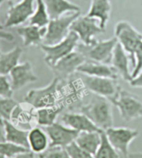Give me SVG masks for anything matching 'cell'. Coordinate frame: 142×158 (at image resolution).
Listing matches in <instances>:
<instances>
[{
    "mask_svg": "<svg viewBox=\"0 0 142 158\" xmlns=\"http://www.w3.org/2000/svg\"><path fill=\"white\" fill-rule=\"evenodd\" d=\"M85 114L95 125L102 131L113 127V115L109 99L94 94L87 103L81 107Z\"/></svg>",
    "mask_w": 142,
    "mask_h": 158,
    "instance_id": "1",
    "label": "cell"
},
{
    "mask_svg": "<svg viewBox=\"0 0 142 158\" xmlns=\"http://www.w3.org/2000/svg\"><path fill=\"white\" fill-rule=\"evenodd\" d=\"M60 79L55 77L52 82L46 87L29 91L23 100L35 109L56 106L58 104L60 98Z\"/></svg>",
    "mask_w": 142,
    "mask_h": 158,
    "instance_id": "2",
    "label": "cell"
},
{
    "mask_svg": "<svg viewBox=\"0 0 142 158\" xmlns=\"http://www.w3.org/2000/svg\"><path fill=\"white\" fill-rule=\"evenodd\" d=\"M120 112L125 122H131L142 117V99L120 87L117 93L109 99Z\"/></svg>",
    "mask_w": 142,
    "mask_h": 158,
    "instance_id": "3",
    "label": "cell"
},
{
    "mask_svg": "<svg viewBox=\"0 0 142 158\" xmlns=\"http://www.w3.org/2000/svg\"><path fill=\"white\" fill-rule=\"evenodd\" d=\"M115 37L128 54L133 70L136 67L135 52L142 42V33L127 21H120L115 26Z\"/></svg>",
    "mask_w": 142,
    "mask_h": 158,
    "instance_id": "4",
    "label": "cell"
},
{
    "mask_svg": "<svg viewBox=\"0 0 142 158\" xmlns=\"http://www.w3.org/2000/svg\"><path fill=\"white\" fill-rule=\"evenodd\" d=\"M79 41L77 33L73 31H70L67 36L58 44L53 45L43 44L39 47L45 54V63L51 68L63 57L76 50Z\"/></svg>",
    "mask_w": 142,
    "mask_h": 158,
    "instance_id": "5",
    "label": "cell"
},
{
    "mask_svg": "<svg viewBox=\"0 0 142 158\" xmlns=\"http://www.w3.org/2000/svg\"><path fill=\"white\" fill-rule=\"evenodd\" d=\"M118 41L115 36L109 39L96 41L93 45H85L83 44H78L77 50L82 52L87 60L97 62V63L111 64L112 55Z\"/></svg>",
    "mask_w": 142,
    "mask_h": 158,
    "instance_id": "6",
    "label": "cell"
},
{
    "mask_svg": "<svg viewBox=\"0 0 142 158\" xmlns=\"http://www.w3.org/2000/svg\"><path fill=\"white\" fill-rule=\"evenodd\" d=\"M81 15L80 12L69 13L58 19H50L47 26L43 44L53 45L63 40L70 32L71 23Z\"/></svg>",
    "mask_w": 142,
    "mask_h": 158,
    "instance_id": "7",
    "label": "cell"
},
{
    "mask_svg": "<svg viewBox=\"0 0 142 158\" xmlns=\"http://www.w3.org/2000/svg\"><path fill=\"white\" fill-rule=\"evenodd\" d=\"M70 31H73L77 33L79 40L85 45H93L96 44L95 36L105 33L104 29L100 26V22L97 19L87 16L80 15L70 27Z\"/></svg>",
    "mask_w": 142,
    "mask_h": 158,
    "instance_id": "8",
    "label": "cell"
},
{
    "mask_svg": "<svg viewBox=\"0 0 142 158\" xmlns=\"http://www.w3.org/2000/svg\"><path fill=\"white\" fill-rule=\"evenodd\" d=\"M80 77L85 89L90 93L111 99L117 93L120 88L116 79L99 77L81 74Z\"/></svg>",
    "mask_w": 142,
    "mask_h": 158,
    "instance_id": "9",
    "label": "cell"
},
{
    "mask_svg": "<svg viewBox=\"0 0 142 158\" xmlns=\"http://www.w3.org/2000/svg\"><path fill=\"white\" fill-rule=\"evenodd\" d=\"M105 131L106 136L112 146L120 155H129V147L133 140L139 136V131L127 127H112Z\"/></svg>",
    "mask_w": 142,
    "mask_h": 158,
    "instance_id": "10",
    "label": "cell"
},
{
    "mask_svg": "<svg viewBox=\"0 0 142 158\" xmlns=\"http://www.w3.org/2000/svg\"><path fill=\"white\" fill-rule=\"evenodd\" d=\"M49 137V147H59L66 148L75 142L79 131L69 127L61 123H54L52 125L43 127Z\"/></svg>",
    "mask_w": 142,
    "mask_h": 158,
    "instance_id": "11",
    "label": "cell"
},
{
    "mask_svg": "<svg viewBox=\"0 0 142 158\" xmlns=\"http://www.w3.org/2000/svg\"><path fill=\"white\" fill-rule=\"evenodd\" d=\"M87 60L82 52L77 51V49L69 53L58 63L51 67L56 77L62 80H67L69 77L75 73H77V68Z\"/></svg>",
    "mask_w": 142,
    "mask_h": 158,
    "instance_id": "12",
    "label": "cell"
},
{
    "mask_svg": "<svg viewBox=\"0 0 142 158\" xmlns=\"http://www.w3.org/2000/svg\"><path fill=\"white\" fill-rule=\"evenodd\" d=\"M34 2L35 0H21L10 6L4 27H17L29 20L34 12Z\"/></svg>",
    "mask_w": 142,
    "mask_h": 158,
    "instance_id": "13",
    "label": "cell"
},
{
    "mask_svg": "<svg viewBox=\"0 0 142 158\" xmlns=\"http://www.w3.org/2000/svg\"><path fill=\"white\" fill-rule=\"evenodd\" d=\"M11 78V85L13 90L18 91L26 85L38 81L33 69V66L29 62L18 63L9 73Z\"/></svg>",
    "mask_w": 142,
    "mask_h": 158,
    "instance_id": "14",
    "label": "cell"
},
{
    "mask_svg": "<svg viewBox=\"0 0 142 158\" xmlns=\"http://www.w3.org/2000/svg\"><path fill=\"white\" fill-rule=\"evenodd\" d=\"M61 123L79 132L102 131L101 129H99L86 115L82 112L64 113L61 116Z\"/></svg>",
    "mask_w": 142,
    "mask_h": 158,
    "instance_id": "15",
    "label": "cell"
},
{
    "mask_svg": "<svg viewBox=\"0 0 142 158\" xmlns=\"http://www.w3.org/2000/svg\"><path fill=\"white\" fill-rule=\"evenodd\" d=\"M77 73L87 76L107 77V78L116 79V80L118 77L117 73L111 64H105V63H97L90 60L85 61L77 68Z\"/></svg>",
    "mask_w": 142,
    "mask_h": 158,
    "instance_id": "16",
    "label": "cell"
},
{
    "mask_svg": "<svg viewBox=\"0 0 142 158\" xmlns=\"http://www.w3.org/2000/svg\"><path fill=\"white\" fill-rule=\"evenodd\" d=\"M129 58L128 54L123 49L119 43L116 45L113 55H112L111 65L114 68L118 76L120 75L125 81L130 82L132 80V75L129 68Z\"/></svg>",
    "mask_w": 142,
    "mask_h": 158,
    "instance_id": "17",
    "label": "cell"
},
{
    "mask_svg": "<svg viewBox=\"0 0 142 158\" xmlns=\"http://www.w3.org/2000/svg\"><path fill=\"white\" fill-rule=\"evenodd\" d=\"M47 27H40L35 25H27L17 28V33L22 38L25 47L40 46L43 44Z\"/></svg>",
    "mask_w": 142,
    "mask_h": 158,
    "instance_id": "18",
    "label": "cell"
},
{
    "mask_svg": "<svg viewBox=\"0 0 142 158\" xmlns=\"http://www.w3.org/2000/svg\"><path fill=\"white\" fill-rule=\"evenodd\" d=\"M50 19L60 18L69 13L80 12L79 6L69 0H43Z\"/></svg>",
    "mask_w": 142,
    "mask_h": 158,
    "instance_id": "19",
    "label": "cell"
},
{
    "mask_svg": "<svg viewBox=\"0 0 142 158\" xmlns=\"http://www.w3.org/2000/svg\"><path fill=\"white\" fill-rule=\"evenodd\" d=\"M50 144L49 137L44 129L41 127H33L28 131L29 150L34 154L39 155L48 149Z\"/></svg>",
    "mask_w": 142,
    "mask_h": 158,
    "instance_id": "20",
    "label": "cell"
},
{
    "mask_svg": "<svg viewBox=\"0 0 142 158\" xmlns=\"http://www.w3.org/2000/svg\"><path fill=\"white\" fill-rule=\"evenodd\" d=\"M112 12V4L110 0H91V7L87 15L97 19L100 26L106 29Z\"/></svg>",
    "mask_w": 142,
    "mask_h": 158,
    "instance_id": "21",
    "label": "cell"
},
{
    "mask_svg": "<svg viewBox=\"0 0 142 158\" xmlns=\"http://www.w3.org/2000/svg\"><path fill=\"white\" fill-rule=\"evenodd\" d=\"M101 131H102L79 132L75 142L94 156L101 145Z\"/></svg>",
    "mask_w": 142,
    "mask_h": 158,
    "instance_id": "22",
    "label": "cell"
},
{
    "mask_svg": "<svg viewBox=\"0 0 142 158\" xmlns=\"http://www.w3.org/2000/svg\"><path fill=\"white\" fill-rule=\"evenodd\" d=\"M5 128V138L7 142L29 149L28 131L18 127L11 121L3 120Z\"/></svg>",
    "mask_w": 142,
    "mask_h": 158,
    "instance_id": "23",
    "label": "cell"
},
{
    "mask_svg": "<svg viewBox=\"0 0 142 158\" xmlns=\"http://www.w3.org/2000/svg\"><path fill=\"white\" fill-rule=\"evenodd\" d=\"M64 106L63 104H58L56 106H47L36 109L35 120L38 125L43 127H48L56 123L58 116L63 112Z\"/></svg>",
    "mask_w": 142,
    "mask_h": 158,
    "instance_id": "24",
    "label": "cell"
},
{
    "mask_svg": "<svg viewBox=\"0 0 142 158\" xmlns=\"http://www.w3.org/2000/svg\"><path fill=\"white\" fill-rule=\"evenodd\" d=\"M22 50L18 46L0 54V74L7 76L16 67L22 57Z\"/></svg>",
    "mask_w": 142,
    "mask_h": 158,
    "instance_id": "25",
    "label": "cell"
},
{
    "mask_svg": "<svg viewBox=\"0 0 142 158\" xmlns=\"http://www.w3.org/2000/svg\"><path fill=\"white\" fill-rule=\"evenodd\" d=\"M36 109L27 102L18 103L14 109L11 115L12 123H22V124H29L36 122L35 120Z\"/></svg>",
    "mask_w": 142,
    "mask_h": 158,
    "instance_id": "26",
    "label": "cell"
},
{
    "mask_svg": "<svg viewBox=\"0 0 142 158\" xmlns=\"http://www.w3.org/2000/svg\"><path fill=\"white\" fill-rule=\"evenodd\" d=\"M35 2L36 8L29 19V24L40 27H47L50 21V18L47 11L46 5L43 0H36Z\"/></svg>",
    "mask_w": 142,
    "mask_h": 158,
    "instance_id": "27",
    "label": "cell"
},
{
    "mask_svg": "<svg viewBox=\"0 0 142 158\" xmlns=\"http://www.w3.org/2000/svg\"><path fill=\"white\" fill-rule=\"evenodd\" d=\"M94 158H120V154L110 143L105 131H101V142Z\"/></svg>",
    "mask_w": 142,
    "mask_h": 158,
    "instance_id": "28",
    "label": "cell"
},
{
    "mask_svg": "<svg viewBox=\"0 0 142 158\" xmlns=\"http://www.w3.org/2000/svg\"><path fill=\"white\" fill-rule=\"evenodd\" d=\"M29 149L25 148L23 147L18 146V145L14 144L9 142H0V154H2L7 158L12 157L14 156L20 154V153L29 152Z\"/></svg>",
    "mask_w": 142,
    "mask_h": 158,
    "instance_id": "29",
    "label": "cell"
},
{
    "mask_svg": "<svg viewBox=\"0 0 142 158\" xmlns=\"http://www.w3.org/2000/svg\"><path fill=\"white\" fill-rule=\"evenodd\" d=\"M18 103L12 98L0 97V117L3 120L10 121L12 112Z\"/></svg>",
    "mask_w": 142,
    "mask_h": 158,
    "instance_id": "30",
    "label": "cell"
},
{
    "mask_svg": "<svg viewBox=\"0 0 142 158\" xmlns=\"http://www.w3.org/2000/svg\"><path fill=\"white\" fill-rule=\"evenodd\" d=\"M39 158H71L66 148L59 147H48L44 152L39 155Z\"/></svg>",
    "mask_w": 142,
    "mask_h": 158,
    "instance_id": "31",
    "label": "cell"
},
{
    "mask_svg": "<svg viewBox=\"0 0 142 158\" xmlns=\"http://www.w3.org/2000/svg\"><path fill=\"white\" fill-rule=\"evenodd\" d=\"M66 150L71 158H94L91 154L82 149L75 142L66 147Z\"/></svg>",
    "mask_w": 142,
    "mask_h": 158,
    "instance_id": "32",
    "label": "cell"
},
{
    "mask_svg": "<svg viewBox=\"0 0 142 158\" xmlns=\"http://www.w3.org/2000/svg\"><path fill=\"white\" fill-rule=\"evenodd\" d=\"M14 90L12 88L11 82L8 81L5 75L0 74V97L12 98Z\"/></svg>",
    "mask_w": 142,
    "mask_h": 158,
    "instance_id": "33",
    "label": "cell"
},
{
    "mask_svg": "<svg viewBox=\"0 0 142 158\" xmlns=\"http://www.w3.org/2000/svg\"><path fill=\"white\" fill-rule=\"evenodd\" d=\"M135 58H136V67L131 72L132 78L136 77L139 73L142 70V42L137 47L135 52Z\"/></svg>",
    "mask_w": 142,
    "mask_h": 158,
    "instance_id": "34",
    "label": "cell"
},
{
    "mask_svg": "<svg viewBox=\"0 0 142 158\" xmlns=\"http://www.w3.org/2000/svg\"><path fill=\"white\" fill-rule=\"evenodd\" d=\"M131 87H140L142 88V70L139 73L136 77L132 78L131 82H129Z\"/></svg>",
    "mask_w": 142,
    "mask_h": 158,
    "instance_id": "35",
    "label": "cell"
},
{
    "mask_svg": "<svg viewBox=\"0 0 142 158\" xmlns=\"http://www.w3.org/2000/svg\"><path fill=\"white\" fill-rule=\"evenodd\" d=\"M0 39L12 42L14 39V36L10 33H7V32H4L3 30H0Z\"/></svg>",
    "mask_w": 142,
    "mask_h": 158,
    "instance_id": "36",
    "label": "cell"
},
{
    "mask_svg": "<svg viewBox=\"0 0 142 158\" xmlns=\"http://www.w3.org/2000/svg\"><path fill=\"white\" fill-rule=\"evenodd\" d=\"M35 155L36 154H34V153L32 152L31 151H29V152L20 153V154H18V155L14 156H12V157L8 158H36Z\"/></svg>",
    "mask_w": 142,
    "mask_h": 158,
    "instance_id": "37",
    "label": "cell"
},
{
    "mask_svg": "<svg viewBox=\"0 0 142 158\" xmlns=\"http://www.w3.org/2000/svg\"><path fill=\"white\" fill-rule=\"evenodd\" d=\"M5 128H4V123L3 119L0 117V142H5Z\"/></svg>",
    "mask_w": 142,
    "mask_h": 158,
    "instance_id": "38",
    "label": "cell"
},
{
    "mask_svg": "<svg viewBox=\"0 0 142 158\" xmlns=\"http://www.w3.org/2000/svg\"><path fill=\"white\" fill-rule=\"evenodd\" d=\"M128 158H142V152L129 153Z\"/></svg>",
    "mask_w": 142,
    "mask_h": 158,
    "instance_id": "39",
    "label": "cell"
},
{
    "mask_svg": "<svg viewBox=\"0 0 142 158\" xmlns=\"http://www.w3.org/2000/svg\"><path fill=\"white\" fill-rule=\"evenodd\" d=\"M9 2H11V3H18V2H19V1H21V0H8Z\"/></svg>",
    "mask_w": 142,
    "mask_h": 158,
    "instance_id": "40",
    "label": "cell"
},
{
    "mask_svg": "<svg viewBox=\"0 0 142 158\" xmlns=\"http://www.w3.org/2000/svg\"><path fill=\"white\" fill-rule=\"evenodd\" d=\"M0 158H7L6 156H4L3 155H2V154H0Z\"/></svg>",
    "mask_w": 142,
    "mask_h": 158,
    "instance_id": "41",
    "label": "cell"
},
{
    "mask_svg": "<svg viewBox=\"0 0 142 158\" xmlns=\"http://www.w3.org/2000/svg\"><path fill=\"white\" fill-rule=\"evenodd\" d=\"M3 2H4V0H0V6L2 5V3H3Z\"/></svg>",
    "mask_w": 142,
    "mask_h": 158,
    "instance_id": "42",
    "label": "cell"
},
{
    "mask_svg": "<svg viewBox=\"0 0 142 158\" xmlns=\"http://www.w3.org/2000/svg\"><path fill=\"white\" fill-rule=\"evenodd\" d=\"M1 40H2V39H0V54L2 53V52H1Z\"/></svg>",
    "mask_w": 142,
    "mask_h": 158,
    "instance_id": "43",
    "label": "cell"
},
{
    "mask_svg": "<svg viewBox=\"0 0 142 158\" xmlns=\"http://www.w3.org/2000/svg\"><path fill=\"white\" fill-rule=\"evenodd\" d=\"M3 26H2V25L0 24V30H3Z\"/></svg>",
    "mask_w": 142,
    "mask_h": 158,
    "instance_id": "44",
    "label": "cell"
}]
</instances>
